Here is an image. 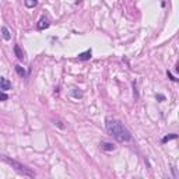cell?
I'll return each mask as SVG.
<instances>
[{
  "label": "cell",
  "mask_w": 179,
  "mask_h": 179,
  "mask_svg": "<svg viewBox=\"0 0 179 179\" xmlns=\"http://www.w3.org/2000/svg\"><path fill=\"white\" fill-rule=\"evenodd\" d=\"M15 71H17V73H18V76H21V77H25V76H27L25 70L22 69V67L20 66V64H15Z\"/></svg>",
  "instance_id": "11"
},
{
  "label": "cell",
  "mask_w": 179,
  "mask_h": 179,
  "mask_svg": "<svg viewBox=\"0 0 179 179\" xmlns=\"http://www.w3.org/2000/svg\"><path fill=\"white\" fill-rule=\"evenodd\" d=\"M100 147L102 150H105V151H113V150H115V144L108 143V141H101L100 143Z\"/></svg>",
  "instance_id": "5"
},
{
  "label": "cell",
  "mask_w": 179,
  "mask_h": 179,
  "mask_svg": "<svg viewBox=\"0 0 179 179\" xmlns=\"http://www.w3.org/2000/svg\"><path fill=\"white\" fill-rule=\"evenodd\" d=\"M7 100H9V95L0 91V101H7Z\"/></svg>",
  "instance_id": "13"
},
{
  "label": "cell",
  "mask_w": 179,
  "mask_h": 179,
  "mask_svg": "<svg viewBox=\"0 0 179 179\" xmlns=\"http://www.w3.org/2000/svg\"><path fill=\"white\" fill-rule=\"evenodd\" d=\"M157 100L164 101V100H165V97H164V95H161V94H158V95H157Z\"/></svg>",
  "instance_id": "15"
},
{
  "label": "cell",
  "mask_w": 179,
  "mask_h": 179,
  "mask_svg": "<svg viewBox=\"0 0 179 179\" xmlns=\"http://www.w3.org/2000/svg\"><path fill=\"white\" fill-rule=\"evenodd\" d=\"M24 4L28 9H32V7H35L38 4V0H24Z\"/></svg>",
  "instance_id": "10"
},
{
  "label": "cell",
  "mask_w": 179,
  "mask_h": 179,
  "mask_svg": "<svg viewBox=\"0 0 179 179\" xmlns=\"http://www.w3.org/2000/svg\"><path fill=\"white\" fill-rule=\"evenodd\" d=\"M167 74H168V77H169V79H171V80H172V81H178V79H175V77H173V76H172V74H171V73H169V71H168V73H167Z\"/></svg>",
  "instance_id": "14"
},
{
  "label": "cell",
  "mask_w": 179,
  "mask_h": 179,
  "mask_svg": "<svg viewBox=\"0 0 179 179\" xmlns=\"http://www.w3.org/2000/svg\"><path fill=\"white\" fill-rule=\"evenodd\" d=\"M91 56H92V52H91V49H88V51L80 53L77 58H79V60H90V59H91Z\"/></svg>",
  "instance_id": "7"
},
{
  "label": "cell",
  "mask_w": 179,
  "mask_h": 179,
  "mask_svg": "<svg viewBox=\"0 0 179 179\" xmlns=\"http://www.w3.org/2000/svg\"><path fill=\"white\" fill-rule=\"evenodd\" d=\"M10 88H11V83H10L7 79H4V77H0V90L9 91Z\"/></svg>",
  "instance_id": "4"
},
{
  "label": "cell",
  "mask_w": 179,
  "mask_h": 179,
  "mask_svg": "<svg viewBox=\"0 0 179 179\" xmlns=\"http://www.w3.org/2000/svg\"><path fill=\"white\" fill-rule=\"evenodd\" d=\"M70 95H71V97H74V98H77V100H79V98H81V97H83V92L80 91L79 88H73V90H71V91H70Z\"/></svg>",
  "instance_id": "9"
},
{
  "label": "cell",
  "mask_w": 179,
  "mask_h": 179,
  "mask_svg": "<svg viewBox=\"0 0 179 179\" xmlns=\"http://www.w3.org/2000/svg\"><path fill=\"white\" fill-rule=\"evenodd\" d=\"M105 128L108 130V133L111 136H113V139H116L119 143H126L133 139L130 132L123 126V123L118 119L112 118V116H106L105 118Z\"/></svg>",
  "instance_id": "1"
},
{
  "label": "cell",
  "mask_w": 179,
  "mask_h": 179,
  "mask_svg": "<svg viewBox=\"0 0 179 179\" xmlns=\"http://www.w3.org/2000/svg\"><path fill=\"white\" fill-rule=\"evenodd\" d=\"M14 53H15V56H17L18 60H24V59H25L24 52H22V49H21V46H20V45H14Z\"/></svg>",
  "instance_id": "6"
},
{
  "label": "cell",
  "mask_w": 179,
  "mask_h": 179,
  "mask_svg": "<svg viewBox=\"0 0 179 179\" xmlns=\"http://www.w3.org/2000/svg\"><path fill=\"white\" fill-rule=\"evenodd\" d=\"M81 2H83V0H76V4H80Z\"/></svg>",
  "instance_id": "16"
},
{
  "label": "cell",
  "mask_w": 179,
  "mask_h": 179,
  "mask_svg": "<svg viewBox=\"0 0 179 179\" xmlns=\"http://www.w3.org/2000/svg\"><path fill=\"white\" fill-rule=\"evenodd\" d=\"M176 137H178V134L171 133V134H168V136H165L164 139H162V143H167V141H171V140H175Z\"/></svg>",
  "instance_id": "12"
},
{
  "label": "cell",
  "mask_w": 179,
  "mask_h": 179,
  "mask_svg": "<svg viewBox=\"0 0 179 179\" xmlns=\"http://www.w3.org/2000/svg\"><path fill=\"white\" fill-rule=\"evenodd\" d=\"M0 158H2L3 161H6L9 165H11V167L14 168V169L17 171L18 173H21V175L30 176V178H34V176H35V173H34L30 169V168H27L25 165H22V164H20V162H17L15 160H11V158H9L7 155H0Z\"/></svg>",
  "instance_id": "2"
},
{
  "label": "cell",
  "mask_w": 179,
  "mask_h": 179,
  "mask_svg": "<svg viewBox=\"0 0 179 179\" xmlns=\"http://www.w3.org/2000/svg\"><path fill=\"white\" fill-rule=\"evenodd\" d=\"M2 37H3V39L10 41L11 34H10V31H9V28H7V27H2Z\"/></svg>",
  "instance_id": "8"
},
{
  "label": "cell",
  "mask_w": 179,
  "mask_h": 179,
  "mask_svg": "<svg viewBox=\"0 0 179 179\" xmlns=\"http://www.w3.org/2000/svg\"><path fill=\"white\" fill-rule=\"evenodd\" d=\"M49 20L46 18V17H41V20L38 21V24H37V28L39 31H42V30H46V28H49Z\"/></svg>",
  "instance_id": "3"
}]
</instances>
